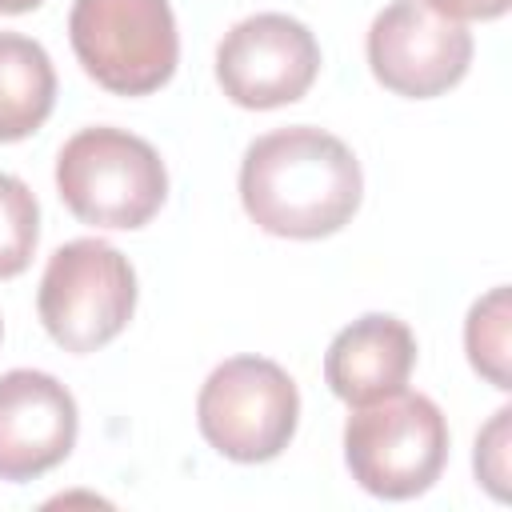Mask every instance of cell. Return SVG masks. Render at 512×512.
<instances>
[{
  "instance_id": "obj_7",
  "label": "cell",
  "mask_w": 512,
  "mask_h": 512,
  "mask_svg": "<svg viewBox=\"0 0 512 512\" xmlns=\"http://www.w3.org/2000/svg\"><path fill=\"white\" fill-rule=\"evenodd\" d=\"M368 64L388 92L428 100L464 80L472 32L420 0H396L368 28Z\"/></svg>"
},
{
  "instance_id": "obj_8",
  "label": "cell",
  "mask_w": 512,
  "mask_h": 512,
  "mask_svg": "<svg viewBox=\"0 0 512 512\" xmlns=\"http://www.w3.org/2000/svg\"><path fill=\"white\" fill-rule=\"evenodd\" d=\"M320 72L316 36L284 12L240 20L216 48V80L240 108H280L300 100Z\"/></svg>"
},
{
  "instance_id": "obj_4",
  "label": "cell",
  "mask_w": 512,
  "mask_h": 512,
  "mask_svg": "<svg viewBox=\"0 0 512 512\" xmlns=\"http://www.w3.org/2000/svg\"><path fill=\"white\" fill-rule=\"evenodd\" d=\"M68 40L84 72L116 96H148L172 80L180 60L168 0H76Z\"/></svg>"
},
{
  "instance_id": "obj_15",
  "label": "cell",
  "mask_w": 512,
  "mask_h": 512,
  "mask_svg": "<svg viewBox=\"0 0 512 512\" xmlns=\"http://www.w3.org/2000/svg\"><path fill=\"white\" fill-rule=\"evenodd\" d=\"M420 4H428L432 12L464 24V20H496V16L508 12L512 0H420Z\"/></svg>"
},
{
  "instance_id": "obj_9",
  "label": "cell",
  "mask_w": 512,
  "mask_h": 512,
  "mask_svg": "<svg viewBox=\"0 0 512 512\" xmlns=\"http://www.w3.org/2000/svg\"><path fill=\"white\" fill-rule=\"evenodd\" d=\"M72 392L32 368L0 376V480H36L56 468L76 444Z\"/></svg>"
},
{
  "instance_id": "obj_2",
  "label": "cell",
  "mask_w": 512,
  "mask_h": 512,
  "mask_svg": "<svg viewBox=\"0 0 512 512\" xmlns=\"http://www.w3.org/2000/svg\"><path fill=\"white\" fill-rule=\"evenodd\" d=\"M344 460L364 492L380 500H412L444 472V412L428 396L404 388L372 404H356L344 424Z\"/></svg>"
},
{
  "instance_id": "obj_3",
  "label": "cell",
  "mask_w": 512,
  "mask_h": 512,
  "mask_svg": "<svg viewBox=\"0 0 512 512\" xmlns=\"http://www.w3.org/2000/svg\"><path fill=\"white\" fill-rule=\"evenodd\" d=\"M56 188L80 224L140 228L160 212L168 172L148 140L124 128H84L56 156Z\"/></svg>"
},
{
  "instance_id": "obj_6",
  "label": "cell",
  "mask_w": 512,
  "mask_h": 512,
  "mask_svg": "<svg viewBox=\"0 0 512 512\" xmlns=\"http://www.w3.org/2000/svg\"><path fill=\"white\" fill-rule=\"evenodd\" d=\"M196 420L220 456L260 464L288 448L300 420V392L280 364L264 356H232L204 380Z\"/></svg>"
},
{
  "instance_id": "obj_11",
  "label": "cell",
  "mask_w": 512,
  "mask_h": 512,
  "mask_svg": "<svg viewBox=\"0 0 512 512\" xmlns=\"http://www.w3.org/2000/svg\"><path fill=\"white\" fill-rule=\"evenodd\" d=\"M52 104L56 72L48 52L20 32H0V144L32 136Z\"/></svg>"
},
{
  "instance_id": "obj_10",
  "label": "cell",
  "mask_w": 512,
  "mask_h": 512,
  "mask_svg": "<svg viewBox=\"0 0 512 512\" xmlns=\"http://www.w3.org/2000/svg\"><path fill=\"white\" fill-rule=\"evenodd\" d=\"M416 368V336L404 320L368 312L352 320L324 356V380L344 404H372L408 384Z\"/></svg>"
},
{
  "instance_id": "obj_14",
  "label": "cell",
  "mask_w": 512,
  "mask_h": 512,
  "mask_svg": "<svg viewBox=\"0 0 512 512\" xmlns=\"http://www.w3.org/2000/svg\"><path fill=\"white\" fill-rule=\"evenodd\" d=\"M508 420H512V408H500L488 428L476 436V476L480 484L496 496V500H508Z\"/></svg>"
},
{
  "instance_id": "obj_12",
  "label": "cell",
  "mask_w": 512,
  "mask_h": 512,
  "mask_svg": "<svg viewBox=\"0 0 512 512\" xmlns=\"http://www.w3.org/2000/svg\"><path fill=\"white\" fill-rule=\"evenodd\" d=\"M464 348L472 368L492 384L508 388V288H492L484 300L472 304L464 324Z\"/></svg>"
},
{
  "instance_id": "obj_13",
  "label": "cell",
  "mask_w": 512,
  "mask_h": 512,
  "mask_svg": "<svg viewBox=\"0 0 512 512\" xmlns=\"http://www.w3.org/2000/svg\"><path fill=\"white\" fill-rule=\"evenodd\" d=\"M40 236V204L32 188L0 172V280L20 276L32 264Z\"/></svg>"
},
{
  "instance_id": "obj_1",
  "label": "cell",
  "mask_w": 512,
  "mask_h": 512,
  "mask_svg": "<svg viewBox=\"0 0 512 512\" xmlns=\"http://www.w3.org/2000/svg\"><path fill=\"white\" fill-rule=\"evenodd\" d=\"M364 176L344 140L296 124L248 144L240 164V200L256 228L288 240L340 232L360 208Z\"/></svg>"
},
{
  "instance_id": "obj_5",
  "label": "cell",
  "mask_w": 512,
  "mask_h": 512,
  "mask_svg": "<svg viewBox=\"0 0 512 512\" xmlns=\"http://www.w3.org/2000/svg\"><path fill=\"white\" fill-rule=\"evenodd\" d=\"M40 324L64 352H96L124 332L136 308V272L104 240H68L40 280Z\"/></svg>"
},
{
  "instance_id": "obj_16",
  "label": "cell",
  "mask_w": 512,
  "mask_h": 512,
  "mask_svg": "<svg viewBox=\"0 0 512 512\" xmlns=\"http://www.w3.org/2000/svg\"><path fill=\"white\" fill-rule=\"evenodd\" d=\"M44 0H0V12L4 16H20V12H32V8H40Z\"/></svg>"
}]
</instances>
